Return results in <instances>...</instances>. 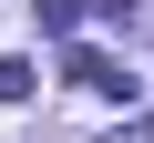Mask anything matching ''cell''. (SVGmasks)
Returning <instances> with one entry per match:
<instances>
[{"mask_svg": "<svg viewBox=\"0 0 154 143\" xmlns=\"http://www.w3.org/2000/svg\"><path fill=\"white\" fill-rule=\"evenodd\" d=\"M62 82H82V92H103V102H134V92H144V72L113 61V51H72V61H62Z\"/></svg>", "mask_w": 154, "mask_h": 143, "instance_id": "1", "label": "cell"}, {"mask_svg": "<svg viewBox=\"0 0 154 143\" xmlns=\"http://www.w3.org/2000/svg\"><path fill=\"white\" fill-rule=\"evenodd\" d=\"M31 21H41V41H72L82 31V0H31Z\"/></svg>", "mask_w": 154, "mask_h": 143, "instance_id": "2", "label": "cell"}, {"mask_svg": "<svg viewBox=\"0 0 154 143\" xmlns=\"http://www.w3.org/2000/svg\"><path fill=\"white\" fill-rule=\"evenodd\" d=\"M31 92H41V72L31 61H0V102H31Z\"/></svg>", "mask_w": 154, "mask_h": 143, "instance_id": "3", "label": "cell"}, {"mask_svg": "<svg viewBox=\"0 0 154 143\" xmlns=\"http://www.w3.org/2000/svg\"><path fill=\"white\" fill-rule=\"evenodd\" d=\"M93 10H103L113 31H154V10H144V0H93Z\"/></svg>", "mask_w": 154, "mask_h": 143, "instance_id": "4", "label": "cell"}, {"mask_svg": "<svg viewBox=\"0 0 154 143\" xmlns=\"http://www.w3.org/2000/svg\"><path fill=\"white\" fill-rule=\"evenodd\" d=\"M103 143H154V123H113V133H103Z\"/></svg>", "mask_w": 154, "mask_h": 143, "instance_id": "5", "label": "cell"}]
</instances>
